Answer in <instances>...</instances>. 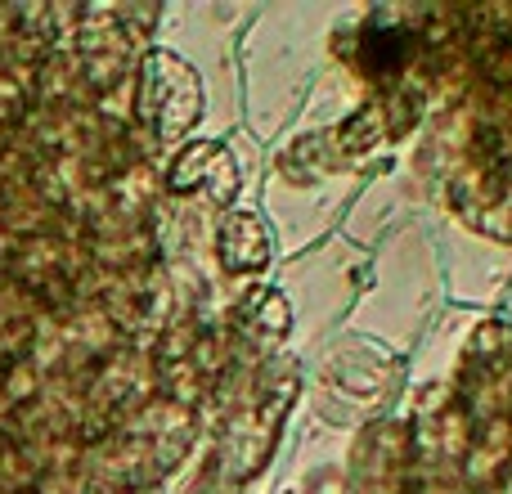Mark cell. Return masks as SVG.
Returning <instances> with one entry per match:
<instances>
[{
	"mask_svg": "<svg viewBox=\"0 0 512 494\" xmlns=\"http://www.w3.org/2000/svg\"><path fill=\"white\" fill-rule=\"evenodd\" d=\"M490 494H512V477L504 481V486H499V490H490Z\"/></svg>",
	"mask_w": 512,
	"mask_h": 494,
	"instance_id": "1",
	"label": "cell"
}]
</instances>
